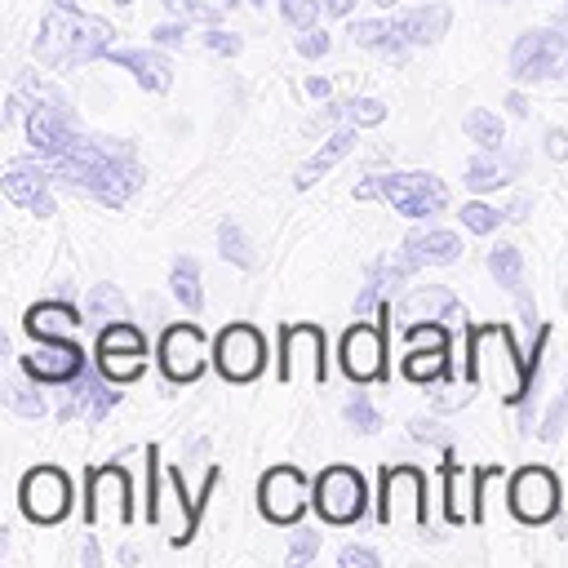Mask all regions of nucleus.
Listing matches in <instances>:
<instances>
[{
	"label": "nucleus",
	"mask_w": 568,
	"mask_h": 568,
	"mask_svg": "<svg viewBox=\"0 0 568 568\" xmlns=\"http://www.w3.org/2000/svg\"><path fill=\"white\" fill-rule=\"evenodd\" d=\"M53 169V182H67L75 191H84L89 200L106 204V209H124L142 182L146 169L138 160V146L129 138H102V133H75V142L44 160Z\"/></svg>",
	"instance_id": "f257e3e1"
},
{
	"label": "nucleus",
	"mask_w": 568,
	"mask_h": 568,
	"mask_svg": "<svg viewBox=\"0 0 568 568\" xmlns=\"http://www.w3.org/2000/svg\"><path fill=\"white\" fill-rule=\"evenodd\" d=\"M115 44V27L106 18H89L75 0H49L36 36V62L40 67H84L106 58Z\"/></svg>",
	"instance_id": "f03ea898"
},
{
	"label": "nucleus",
	"mask_w": 568,
	"mask_h": 568,
	"mask_svg": "<svg viewBox=\"0 0 568 568\" xmlns=\"http://www.w3.org/2000/svg\"><path fill=\"white\" fill-rule=\"evenodd\" d=\"M462 377L475 382V386H493L506 404H524L528 390H532L528 355L515 351V337H510L506 324H475V328H466Z\"/></svg>",
	"instance_id": "7ed1b4c3"
},
{
	"label": "nucleus",
	"mask_w": 568,
	"mask_h": 568,
	"mask_svg": "<svg viewBox=\"0 0 568 568\" xmlns=\"http://www.w3.org/2000/svg\"><path fill=\"white\" fill-rule=\"evenodd\" d=\"M355 200H386L404 217H435L448 209V186L430 169H399V173H373L355 186Z\"/></svg>",
	"instance_id": "20e7f679"
},
{
	"label": "nucleus",
	"mask_w": 568,
	"mask_h": 568,
	"mask_svg": "<svg viewBox=\"0 0 568 568\" xmlns=\"http://www.w3.org/2000/svg\"><path fill=\"white\" fill-rule=\"evenodd\" d=\"M18 89L31 93V106L22 111V115H27V142H31V151H36L40 160L62 155V151L75 142V133H80L75 111L67 106V98H62L58 89H49V84H40V80L31 84V75H22Z\"/></svg>",
	"instance_id": "39448f33"
},
{
	"label": "nucleus",
	"mask_w": 568,
	"mask_h": 568,
	"mask_svg": "<svg viewBox=\"0 0 568 568\" xmlns=\"http://www.w3.org/2000/svg\"><path fill=\"white\" fill-rule=\"evenodd\" d=\"M377 519L386 528L422 532L426 528V475L417 466H382L377 475Z\"/></svg>",
	"instance_id": "423d86ee"
},
{
	"label": "nucleus",
	"mask_w": 568,
	"mask_h": 568,
	"mask_svg": "<svg viewBox=\"0 0 568 568\" xmlns=\"http://www.w3.org/2000/svg\"><path fill=\"white\" fill-rule=\"evenodd\" d=\"M311 506L324 524L333 528H346V524H359L364 510H368V488H364V475L346 462H333L315 475V493H311Z\"/></svg>",
	"instance_id": "0eeeda50"
},
{
	"label": "nucleus",
	"mask_w": 568,
	"mask_h": 568,
	"mask_svg": "<svg viewBox=\"0 0 568 568\" xmlns=\"http://www.w3.org/2000/svg\"><path fill=\"white\" fill-rule=\"evenodd\" d=\"M568 58V31L564 27H528L510 44V80L515 84H541L555 80Z\"/></svg>",
	"instance_id": "6e6552de"
},
{
	"label": "nucleus",
	"mask_w": 568,
	"mask_h": 568,
	"mask_svg": "<svg viewBox=\"0 0 568 568\" xmlns=\"http://www.w3.org/2000/svg\"><path fill=\"white\" fill-rule=\"evenodd\" d=\"M75 506V484L62 466H31L18 484V510L31 524H62Z\"/></svg>",
	"instance_id": "1a4fd4ad"
},
{
	"label": "nucleus",
	"mask_w": 568,
	"mask_h": 568,
	"mask_svg": "<svg viewBox=\"0 0 568 568\" xmlns=\"http://www.w3.org/2000/svg\"><path fill=\"white\" fill-rule=\"evenodd\" d=\"M84 524H133V479L120 462L84 475Z\"/></svg>",
	"instance_id": "9d476101"
},
{
	"label": "nucleus",
	"mask_w": 568,
	"mask_h": 568,
	"mask_svg": "<svg viewBox=\"0 0 568 568\" xmlns=\"http://www.w3.org/2000/svg\"><path fill=\"white\" fill-rule=\"evenodd\" d=\"M328 377V351L320 324H284L280 328V382H315Z\"/></svg>",
	"instance_id": "9b49d317"
},
{
	"label": "nucleus",
	"mask_w": 568,
	"mask_h": 568,
	"mask_svg": "<svg viewBox=\"0 0 568 568\" xmlns=\"http://www.w3.org/2000/svg\"><path fill=\"white\" fill-rule=\"evenodd\" d=\"M213 368L244 386V382H257L262 368H266V342L253 324H226L217 337H213Z\"/></svg>",
	"instance_id": "f8f14e48"
},
{
	"label": "nucleus",
	"mask_w": 568,
	"mask_h": 568,
	"mask_svg": "<svg viewBox=\"0 0 568 568\" xmlns=\"http://www.w3.org/2000/svg\"><path fill=\"white\" fill-rule=\"evenodd\" d=\"M337 364L355 386L386 382V324L355 320L337 342Z\"/></svg>",
	"instance_id": "ddd939ff"
},
{
	"label": "nucleus",
	"mask_w": 568,
	"mask_h": 568,
	"mask_svg": "<svg viewBox=\"0 0 568 568\" xmlns=\"http://www.w3.org/2000/svg\"><path fill=\"white\" fill-rule=\"evenodd\" d=\"M404 377L426 386V382H444L448 377V324L444 320H422V324H404Z\"/></svg>",
	"instance_id": "4468645a"
},
{
	"label": "nucleus",
	"mask_w": 568,
	"mask_h": 568,
	"mask_svg": "<svg viewBox=\"0 0 568 568\" xmlns=\"http://www.w3.org/2000/svg\"><path fill=\"white\" fill-rule=\"evenodd\" d=\"M506 501H510V515L519 524H550L559 515V479L555 470L546 466H524L510 475V488H506Z\"/></svg>",
	"instance_id": "2eb2a0df"
},
{
	"label": "nucleus",
	"mask_w": 568,
	"mask_h": 568,
	"mask_svg": "<svg viewBox=\"0 0 568 568\" xmlns=\"http://www.w3.org/2000/svg\"><path fill=\"white\" fill-rule=\"evenodd\" d=\"M160 373L173 382V386H191L204 368H209V337L195 328V324H169L164 337H160Z\"/></svg>",
	"instance_id": "dca6fc26"
},
{
	"label": "nucleus",
	"mask_w": 568,
	"mask_h": 568,
	"mask_svg": "<svg viewBox=\"0 0 568 568\" xmlns=\"http://www.w3.org/2000/svg\"><path fill=\"white\" fill-rule=\"evenodd\" d=\"M462 257V240L453 231H439V226H426V231H408L399 253L390 257V284H404L413 271L422 266H448Z\"/></svg>",
	"instance_id": "f3484780"
},
{
	"label": "nucleus",
	"mask_w": 568,
	"mask_h": 568,
	"mask_svg": "<svg viewBox=\"0 0 568 568\" xmlns=\"http://www.w3.org/2000/svg\"><path fill=\"white\" fill-rule=\"evenodd\" d=\"M311 506L306 497V475L297 466H271L257 484V510L271 519V524H297L302 510Z\"/></svg>",
	"instance_id": "a211bd4d"
},
{
	"label": "nucleus",
	"mask_w": 568,
	"mask_h": 568,
	"mask_svg": "<svg viewBox=\"0 0 568 568\" xmlns=\"http://www.w3.org/2000/svg\"><path fill=\"white\" fill-rule=\"evenodd\" d=\"M18 368H22V377H31L40 386H67L89 368V359L71 337H58V342H40L36 351L18 355Z\"/></svg>",
	"instance_id": "6ab92c4d"
},
{
	"label": "nucleus",
	"mask_w": 568,
	"mask_h": 568,
	"mask_svg": "<svg viewBox=\"0 0 568 568\" xmlns=\"http://www.w3.org/2000/svg\"><path fill=\"white\" fill-rule=\"evenodd\" d=\"M49 182H53V169L40 160H9L4 164V178H0V191L9 204L27 209L31 217H53V195H49Z\"/></svg>",
	"instance_id": "aec40b11"
},
{
	"label": "nucleus",
	"mask_w": 568,
	"mask_h": 568,
	"mask_svg": "<svg viewBox=\"0 0 568 568\" xmlns=\"http://www.w3.org/2000/svg\"><path fill=\"white\" fill-rule=\"evenodd\" d=\"M120 382H111L102 368H84L75 382H67V399L58 408L62 422H75V417H89V422H102L115 404H120Z\"/></svg>",
	"instance_id": "412c9836"
},
{
	"label": "nucleus",
	"mask_w": 568,
	"mask_h": 568,
	"mask_svg": "<svg viewBox=\"0 0 568 568\" xmlns=\"http://www.w3.org/2000/svg\"><path fill=\"white\" fill-rule=\"evenodd\" d=\"M439 479H444V519H448V524H475V519H479L475 470H466V466L453 457V448H444Z\"/></svg>",
	"instance_id": "4be33fe9"
},
{
	"label": "nucleus",
	"mask_w": 568,
	"mask_h": 568,
	"mask_svg": "<svg viewBox=\"0 0 568 568\" xmlns=\"http://www.w3.org/2000/svg\"><path fill=\"white\" fill-rule=\"evenodd\" d=\"M395 315L404 320V324H422V320H444V324H466V311H462V302L453 297V288H444V284H426V288H413L399 306H395Z\"/></svg>",
	"instance_id": "5701e85b"
},
{
	"label": "nucleus",
	"mask_w": 568,
	"mask_h": 568,
	"mask_svg": "<svg viewBox=\"0 0 568 568\" xmlns=\"http://www.w3.org/2000/svg\"><path fill=\"white\" fill-rule=\"evenodd\" d=\"M80 324H84V320H80L75 302H67V297L36 302V306L22 315V328H27L31 342H58V337H71Z\"/></svg>",
	"instance_id": "b1692460"
},
{
	"label": "nucleus",
	"mask_w": 568,
	"mask_h": 568,
	"mask_svg": "<svg viewBox=\"0 0 568 568\" xmlns=\"http://www.w3.org/2000/svg\"><path fill=\"white\" fill-rule=\"evenodd\" d=\"M106 62L124 67L146 93H169L173 89V62L160 49H111Z\"/></svg>",
	"instance_id": "393cba45"
},
{
	"label": "nucleus",
	"mask_w": 568,
	"mask_h": 568,
	"mask_svg": "<svg viewBox=\"0 0 568 568\" xmlns=\"http://www.w3.org/2000/svg\"><path fill=\"white\" fill-rule=\"evenodd\" d=\"M351 151H355V124L346 120V124H342V129H333V133L320 142V151H315V155L293 173V186H297V191H311V186H315L328 169H337Z\"/></svg>",
	"instance_id": "a878e982"
},
{
	"label": "nucleus",
	"mask_w": 568,
	"mask_h": 568,
	"mask_svg": "<svg viewBox=\"0 0 568 568\" xmlns=\"http://www.w3.org/2000/svg\"><path fill=\"white\" fill-rule=\"evenodd\" d=\"M346 36H351L359 49H373V53H382V58H390V62H404L408 49H413L395 18H390V22H382V18H355Z\"/></svg>",
	"instance_id": "bb28decb"
},
{
	"label": "nucleus",
	"mask_w": 568,
	"mask_h": 568,
	"mask_svg": "<svg viewBox=\"0 0 568 568\" xmlns=\"http://www.w3.org/2000/svg\"><path fill=\"white\" fill-rule=\"evenodd\" d=\"M395 22H399V31L408 36V44H413V49H417V44H439V40L448 36L453 9H448V4H439V0H430V4L404 9Z\"/></svg>",
	"instance_id": "cd10ccee"
},
{
	"label": "nucleus",
	"mask_w": 568,
	"mask_h": 568,
	"mask_svg": "<svg viewBox=\"0 0 568 568\" xmlns=\"http://www.w3.org/2000/svg\"><path fill=\"white\" fill-rule=\"evenodd\" d=\"M515 173H519V160L515 155H501V146L497 151H484L479 146V155H470L466 160V186L470 191H497V186H506V182H515Z\"/></svg>",
	"instance_id": "c85d7f7f"
},
{
	"label": "nucleus",
	"mask_w": 568,
	"mask_h": 568,
	"mask_svg": "<svg viewBox=\"0 0 568 568\" xmlns=\"http://www.w3.org/2000/svg\"><path fill=\"white\" fill-rule=\"evenodd\" d=\"M169 293H173L178 306H186L191 315L204 311V288H200V266H195V257H173V266H169Z\"/></svg>",
	"instance_id": "c756f323"
},
{
	"label": "nucleus",
	"mask_w": 568,
	"mask_h": 568,
	"mask_svg": "<svg viewBox=\"0 0 568 568\" xmlns=\"http://www.w3.org/2000/svg\"><path fill=\"white\" fill-rule=\"evenodd\" d=\"M462 129H466V138L479 142L484 151H497V146L506 142V124H501V115L488 111V106H470L466 120H462Z\"/></svg>",
	"instance_id": "7c9ffc66"
},
{
	"label": "nucleus",
	"mask_w": 568,
	"mask_h": 568,
	"mask_svg": "<svg viewBox=\"0 0 568 568\" xmlns=\"http://www.w3.org/2000/svg\"><path fill=\"white\" fill-rule=\"evenodd\" d=\"M98 368L111 382L129 386V382H138L146 373V351H98Z\"/></svg>",
	"instance_id": "2f4dec72"
},
{
	"label": "nucleus",
	"mask_w": 568,
	"mask_h": 568,
	"mask_svg": "<svg viewBox=\"0 0 568 568\" xmlns=\"http://www.w3.org/2000/svg\"><path fill=\"white\" fill-rule=\"evenodd\" d=\"M488 271H493V280L501 284V288H524V253L515 248V244H497V248H488Z\"/></svg>",
	"instance_id": "473e14b6"
},
{
	"label": "nucleus",
	"mask_w": 568,
	"mask_h": 568,
	"mask_svg": "<svg viewBox=\"0 0 568 568\" xmlns=\"http://www.w3.org/2000/svg\"><path fill=\"white\" fill-rule=\"evenodd\" d=\"M217 253H222L231 266H240V271H253V266H257V253H253L248 235H244L235 222H222V226H217Z\"/></svg>",
	"instance_id": "72a5a7b5"
},
{
	"label": "nucleus",
	"mask_w": 568,
	"mask_h": 568,
	"mask_svg": "<svg viewBox=\"0 0 568 568\" xmlns=\"http://www.w3.org/2000/svg\"><path fill=\"white\" fill-rule=\"evenodd\" d=\"M84 311H89V320H129V302L115 284H93Z\"/></svg>",
	"instance_id": "f704fd0d"
},
{
	"label": "nucleus",
	"mask_w": 568,
	"mask_h": 568,
	"mask_svg": "<svg viewBox=\"0 0 568 568\" xmlns=\"http://www.w3.org/2000/svg\"><path fill=\"white\" fill-rule=\"evenodd\" d=\"M36 386H40V382H31V377H27V382H18V377L4 382V404H9L13 413H22V417H44L49 404H44V395H40Z\"/></svg>",
	"instance_id": "c9c22d12"
},
{
	"label": "nucleus",
	"mask_w": 568,
	"mask_h": 568,
	"mask_svg": "<svg viewBox=\"0 0 568 568\" xmlns=\"http://www.w3.org/2000/svg\"><path fill=\"white\" fill-rule=\"evenodd\" d=\"M146 462H142V475H146V497H142V519L146 524H160V448L155 444H146V453H142Z\"/></svg>",
	"instance_id": "e433bc0d"
},
{
	"label": "nucleus",
	"mask_w": 568,
	"mask_h": 568,
	"mask_svg": "<svg viewBox=\"0 0 568 568\" xmlns=\"http://www.w3.org/2000/svg\"><path fill=\"white\" fill-rule=\"evenodd\" d=\"M501 222H506V209H493V204H484V200L462 204V226H466L470 235H493Z\"/></svg>",
	"instance_id": "4c0bfd02"
},
{
	"label": "nucleus",
	"mask_w": 568,
	"mask_h": 568,
	"mask_svg": "<svg viewBox=\"0 0 568 568\" xmlns=\"http://www.w3.org/2000/svg\"><path fill=\"white\" fill-rule=\"evenodd\" d=\"M342 120H351L355 129H377L386 120V102L382 98H351V102H342Z\"/></svg>",
	"instance_id": "58836bf2"
},
{
	"label": "nucleus",
	"mask_w": 568,
	"mask_h": 568,
	"mask_svg": "<svg viewBox=\"0 0 568 568\" xmlns=\"http://www.w3.org/2000/svg\"><path fill=\"white\" fill-rule=\"evenodd\" d=\"M169 9V18H182V22H204V27H217L222 18V4H209V0H160Z\"/></svg>",
	"instance_id": "ea45409f"
},
{
	"label": "nucleus",
	"mask_w": 568,
	"mask_h": 568,
	"mask_svg": "<svg viewBox=\"0 0 568 568\" xmlns=\"http://www.w3.org/2000/svg\"><path fill=\"white\" fill-rule=\"evenodd\" d=\"M342 417H346V426H351V430H359V435L382 430V413H377V408L368 404V395H359V390H355V399H346Z\"/></svg>",
	"instance_id": "a19ab883"
},
{
	"label": "nucleus",
	"mask_w": 568,
	"mask_h": 568,
	"mask_svg": "<svg viewBox=\"0 0 568 568\" xmlns=\"http://www.w3.org/2000/svg\"><path fill=\"white\" fill-rule=\"evenodd\" d=\"M320 9H324V0H280V18L288 27H297V31L315 27L320 22Z\"/></svg>",
	"instance_id": "79ce46f5"
},
{
	"label": "nucleus",
	"mask_w": 568,
	"mask_h": 568,
	"mask_svg": "<svg viewBox=\"0 0 568 568\" xmlns=\"http://www.w3.org/2000/svg\"><path fill=\"white\" fill-rule=\"evenodd\" d=\"M564 426H568V382H564V390L555 395V404H550V413H546V422L537 426V435H541L546 444H555V439L564 435Z\"/></svg>",
	"instance_id": "37998d69"
},
{
	"label": "nucleus",
	"mask_w": 568,
	"mask_h": 568,
	"mask_svg": "<svg viewBox=\"0 0 568 568\" xmlns=\"http://www.w3.org/2000/svg\"><path fill=\"white\" fill-rule=\"evenodd\" d=\"M204 49L217 53V58H240L244 53V40L235 31H222V27H209L204 31Z\"/></svg>",
	"instance_id": "c03bdc74"
},
{
	"label": "nucleus",
	"mask_w": 568,
	"mask_h": 568,
	"mask_svg": "<svg viewBox=\"0 0 568 568\" xmlns=\"http://www.w3.org/2000/svg\"><path fill=\"white\" fill-rule=\"evenodd\" d=\"M315 555H320V532H315V528H297L293 541H288V564L302 568V564H311Z\"/></svg>",
	"instance_id": "a18cd8bd"
},
{
	"label": "nucleus",
	"mask_w": 568,
	"mask_h": 568,
	"mask_svg": "<svg viewBox=\"0 0 568 568\" xmlns=\"http://www.w3.org/2000/svg\"><path fill=\"white\" fill-rule=\"evenodd\" d=\"M328 49H333V36H328L324 27H306V31H297V53H302V58L315 62V58H324Z\"/></svg>",
	"instance_id": "49530a36"
},
{
	"label": "nucleus",
	"mask_w": 568,
	"mask_h": 568,
	"mask_svg": "<svg viewBox=\"0 0 568 568\" xmlns=\"http://www.w3.org/2000/svg\"><path fill=\"white\" fill-rule=\"evenodd\" d=\"M470 395H475V382L457 377V382H448L444 390H435V408H439V413H448V408H462V404H470Z\"/></svg>",
	"instance_id": "de8ad7c7"
},
{
	"label": "nucleus",
	"mask_w": 568,
	"mask_h": 568,
	"mask_svg": "<svg viewBox=\"0 0 568 568\" xmlns=\"http://www.w3.org/2000/svg\"><path fill=\"white\" fill-rule=\"evenodd\" d=\"M408 435H413L417 444H439V448H453V444H448V430H439V422H435V417H413V422H408Z\"/></svg>",
	"instance_id": "09e8293b"
},
{
	"label": "nucleus",
	"mask_w": 568,
	"mask_h": 568,
	"mask_svg": "<svg viewBox=\"0 0 568 568\" xmlns=\"http://www.w3.org/2000/svg\"><path fill=\"white\" fill-rule=\"evenodd\" d=\"M151 40H155L160 49H182V40H186V22H182V18H173V22H160V27L151 31Z\"/></svg>",
	"instance_id": "8fccbe9b"
},
{
	"label": "nucleus",
	"mask_w": 568,
	"mask_h": 568,
	"mask_svg": "<svg viewBox=\"0 0 568 568\" xmlns=\"http://www.w3.org/2000/svg\"><path fill=\"white\" fill-rule=\"evenodd\" d=\"M337 564H342V568H377V564H382V555H377V550H368V546H342Z\"/></svg>",
	"instance_id": "3c124183"
},
{
	"label": "nucleus",
	"mask_w": 568,
	"mask_h": 568,
	"mask_svg": "<svg viewBox=\"0 0 568 568\" xmlns=\"http://www.w3.org/2000/svg\"><path fill=\"white\" fill-rule=\"evenodd\" d=\"M546 155L550 160H568V129H546Z\"/></svg>",
	"instance_id": "603ef678"
},
{
	"label": "nucleus",
	"mask_w": 568,
	"mask_h": 568,
	"mask_svg": "<svg viewBox=\"0 0 568 568\" xmlns=\"http://www.w3.org/2000/svg\"><path fill=\"white\" fill-rule=\"evenodd\" d=\"M501 106H506V111H510V115H515V120H528V111H532V106H528V98H524V93H519V89H510V93H506V102H501Z\"/></svg>",
	"instance_id": "864d4df0"
},
{
	"label": "nucleus",
	"mask_w": 568,
	"mask_h": 568,
	"mask_svg": "<svg viewBox=\"0 0 568 568\" xmlns=\"http://www.w3.org/2000/svg\"><path fill=\"white\" fill-rule=\"evenodd\" d=\"M515 297H519V315H524V324H528V333H532V328L541 324V320H537V302H532L524 288H515Z\"/></svg>",
	"instance_id": "5fc2aeb1"
},
{
	"label": "nucleus",
	"mask_w": 568,
	"mask_h": 568,
	"mask_svg": "<svg viewBox=\"0 0 568 568\" xmlns=\"http://www.w3.org/2000/svg\"><path fill=\"white\" fill-rule=\"evenodd\" d=\"M80 564H84V568H102V550H98L93 532H84V550H80Z\"/></svg>",
	"instance_id": "6e6d98bb"
},
{
	"label": "nucleus",
	"mask_w": 568,
	"mask_h": 568,
	"mask_svg": "<svg viewBox=\"0 0 568 568\" xmlns=\"http://www.w3.org/2000/svg\"><path fill=\"white\" fill-rule=\"evenodd\" d=\"M306 93H311V98H320V102H324V98H328V93H333V84H328V80H324V75H311V80H306Z\"/></svg>",
	"instance_id": "4d7b16f0"
},
{
	"label": "nucleus",
	"mask_w": 568,
	"mask_h": 568,
	"mask_svg": "<svg viewBox=\"0 0 568 568\" xmlns=\"http://www.w3.org/2000/svg\"><path fill=\"white\" fill-rule=\"evenodd\" d=\"M351 9H355V0H324V13L328 18H346Z\"/></svg>",
	"instance_id": "13d9d810"
},
{
	"label": "nucleus",
	"mask_w": 568,
	"mask_h": 568,
	"mask_svg": "<svg viewBox=\"0 0 568 568\" xmlns=\"http://www.w3.org/2000/svg\"><path fill=\"white\" fill-rule=\"evenodd\" d=\"M506 217H510V222H524V217H528V200H515V204L506 209Z\"/></svg>",
	"instance_id": "bf43d9fd"
},
{
	"label": "nucleus",
	"mask_w": 568,
	"mask_h": 568,
	"mask_svg": "<svg viewBox=\"0 0 568 568\" xmlns=\"http://www.w3.org/2000/svg\"><path fill=\"white\" fill-rule=\"evenodd\" d=\"M138 559H142L138 546H120V564H138Z\"/></svg>",
	"instance_id": "052dcab7"
},
{
	"label": "nucleus",
	"mask_w": 568,
	"mask_h": 568,
	"mask_svg": "<svg viewBox=\"0 0 568 568\" xmlns=\"http://www.w3.org/2000/svg\"><path fill=\"white\" fill-rule=\"evenodd\" d=\"M555 27H564V31H568V4H564V9L555 13Z\"/></svg>",
	"instance_id": "680f3d73"
},
{
	"label": "nucleus",
	"mask_w": 568,
	"mask_h": 568,
	"mask_svg": "<svg viewBox=\"0 0 568 568\" xmlns=\"http://www.w3.org/2000/svg\"><path fill=\"white\" fill-rule=\"evenodd\" d=\"M217 4H222V9H235V4H240V0H217Z\"/></svg>",
	"instance_id": "e2e57ef3"
},
{
	"label": "nucleus",
	"mask_w": 568,
	"mask_h": 568,
	"mask_svg": "<svg viewBox=\"0 0 568 568\" xmlns=\"http://www.w3.org/2000/svg\"><path fill=\"white\" fill-rule=\"evenodd\" d=\"M373 4H382V9H390V4H399V0H373Z\"/></svg>",
	"instance_id": "0e129e2a"
},
{
	"label": "nucleus",
	"mask_w": 568,
	"mask_h": 568,
	"mask_svg": "<svg viewBox=\"0 0 568 568\" xmlns=\"http://www.w3.org/2000/svg\"><path fill=\"white\" fill-rule=\"evenodd\" d=\"M111 4H120V9H129V4H133V0H111Z\"/></svg>",
	"instance_id": "69168bd1"
},
{
	"label": "nucleus",
	"mask_w": 568,
	"mask_h": 568,
	"mask_svg": "<svg viewBox=\"0 0 568 568\" xmlns=\"http://www.w3.org/2000/svg\"><path fill=\"white\" fill-rule=\"evenodd\" d=\"M248 4H253V9H262V4H266V0H248Z\"/></svg>",
	"instance_id": "338daca9"
},
{
	"label": "nucleus",
	"mask_w": 568,
	"mask_h": 568,
	"mask_svg": "<svg viewBox=\"0 0 568 568\" xmlns=\"http://www.w3.org/2000/svg\"><path fill=\"white\" fill-rule=\"evenodd\" d=\"M564 306H568V284H564Z\"/></svg>",
	"instance_id": "774afa93"
}]
</instances>
